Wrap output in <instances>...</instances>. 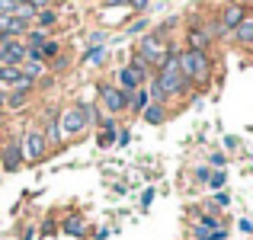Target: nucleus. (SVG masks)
I'll use <instances>...</instances> for the list:
<instances>
[{
    "label": "nucleus",
    "mask_w": 253,
    "mask_h": 240,
    "mask_svg": "<svg viewBox=\"0 0 253 240\" xmlns=\"http://www.w3.org/2000/svg\"><path fill=\"white\" fill-rule=\"evenodd\" d=\"M51 3H55V0H29V6H32V10H45V6H51Z\"/></svg>",
    "instance_id": "7c9ffc66"
},
{
    "label": "nucleus",
    "mask_w": 253,
    "mask_h": 240,
    "mask_svg": "<svg viewBox=\"0 0 253 240\" xmlns=\"http://www.w3.org/2000/svg\"><path fill=\"white\" fill-rule=\"evenodd\" d=\"M148 103H151V96H148V90L141 86V90H135V93L128 96V112H135V116H141V112L148 109Z\"/></svg>",
    "instance_id": "f3484780"
},
{
    "label": "nucleus",
    "mask_w": 253,
    "mask_h": 240,
    "mask_svg": "<svg viewBox=\"0 0 253 240\" xmlns=\"http://www.w3.org/2000/svg\"><path fill=\"white\" fill-rule=\"evenodd\" d=\"M183 42H186L183 48H189V51H209L215 39H211L209 32H205V19H199V16H189V29H186Z\"/></svg>",
    "instance_id": "423d86ee"
},
{
    "label": "nucleus",
    "mask_w": 253,
    "mask_h": 240,
    "mask_svg": "<svg viewBox=\"0 0 253 240\" xmlns=\"http://www.w3.org/2000/svg\"><path fill=\"white\" fill-rule=\"evenodd\" d=\"M128 141H131V131H128V128H122V131L116 135V144H122V148H125Z\"/></svg>",
    "instance_id": "c756f323"
},
{
    "label": "nucleus",
    "mask_w": 253,
    "mask_h": 240,
    "mask_svg": "<svg viewBox=\"0 0 253 240\" xmlns=\"http://www.w3.org/2000/svg\"><path fill=\"white\" fill-rule=\"evenodd\" d=\"M81 109H84V116H86V125H99V112H96V106H93V103H81Z\"/></svg>",
    "instance_id": "393cba45"
},
{
    "label": "nucleus",
    "mask_w": 253,
    "mask_h": 240,
    "mask_svg": "<svg viewBox=\"0 0 253 240\" xmlns=\"http://www.w3.org/2000/svg\"><path fill=\"white\" fill-rule=\"evenodd\" d=\"M32 90H36V86H13V90L6 93V103H3V109H23V106L29 103Z\"/></svg>",
    "instance_id": "4468645a"
},
{
    "label": "nucleus",
    "mask_w": 253,
    "mask_h": 240,
    "mask_svg": "<svg viewBox=\"0 0 253 240\" xmlns=\"http://www.w3.org/2000/svg\"><path fill=\"white\" fill-rule=\"evenodd\" d=\"M103 58H106V48H103V45H93V48L84 55V61L86 64H103Z\"/></svg>",
    "instance_id": "b1692460"
},
{
    "label": "nucleus",
    "mask_w": 253,
    "mask_h": 240,
    "mask_svg": "<svg viewBox=\"0 0 253 240\" xmlns=\"http://www.w3.org/2000/svg\"><path fill=\"white\" fill-rule=\"evenodd\" d=\"M128 68H131V71H135V74H138V77H141V80H144V83H148V77H151V74H154V71H151V64H148V61H144V58H141V55H135V51H131V58H128Z\"/></svg>",
    "instance_id": "aec40b11"
},
{
    "label": "nucleus",
    "mask_w": 253,
    "mask_h": 240,
    "mask_svg": "<svg viewBox=\"0 0 253 240\" xmlns=\"http://www.w3.org/2000/svg\"><path fill=\"white\" fill-rule=\"evenodd\" d=\"M170 45L173 42H167V39H161V36H144V39H138V45H135V55H141L144 61L151 64V71H157L164 61H167V55H170Z\"/></svg>",
    "instance_id": "7ed1b4c3"
},
{
    "label": "nucleus",
    "mask_w": 253,
    "mask_h": 240,
    "mask_svg": "<svg viewBox=\"0 0 253 240\" xmlns=\"http://www.w3.org/2000/svg\"><path fill=\"white\" fill-rule=\"evenodd\" d=\"M58 19H61V16H58L55 6H45V10H39V13H36L32 26H36V29H42V32H48V29H55V26H58Z\"/></svg>",
    "instance_id": "2eb2a0df"
},
{
    "label": "nucleus",
    "mask_w": 253,
    "mask_h": 240,
    "mask_svg": "<svg viewBox=\"0 0 253 240\" xmlns=\"http://www.w3.org/2000/svg\"><path fill=\"white\" fill-rule=\"evenodd\" d=\"M209 160H211V166H224V163H228V157H224L221 151H218V154H211Z\"/></svg>",
    "instance_id": "2f4dec72"
},
{
    "label": "nucleus",
    "mask_w": 253,
    "mask_h": 240,
    "mask_svg": "<svg viewBox=\"0 0 253 240\" xmlns=\"http://www.w3.org/2000/svg\"><path fill=\"white\" fill-rule=\"evenodd\" d=\"M151 202H154V189H144V196H141V205H144V208H148Z\"/></svg>",
    "instance_id": "72a5a7b5"
},
{
    "label": "nucleus",
    "mask_w": 253,
    "mask_h": 240,
    "mask_svg": "<svg viewBox=\"0 0 253 240\" xmlns=\"http://www.w3.org/2000/svg\"><path fill=\"white\" fill-rule=\"evenodd\" d=\"M241 231L244 234H253V221H241Z\"/></svg>",
    "instance_id": "58836bf2"
},
{
    "label": "nucleus",
    "mask_w": 253,
    "mask_h": 240,
    "mask_svg": "<svg viewBox=\"0 0 253 240\" xmlns=\"http://www.w3.org/2000/svg\"><path fill=\"white\" fill-rule=\"evenodd\" d=\"M154 83H157V90H161L164 103L179 99V96H186V93H189V83H186V77L179 74V45H170L167 61L154 71Z\"/></svg>",
    "instance_id": "f257e3e1"
},
{
    "label": "nucleus",
    "mask_w": 253,
    "mask_h": 240,
    "mask_svg": "<svg viewBox=\"0 0 253 240\" xmlns=\"http://www.w3.org/2000/svg\"><path fill=\"white\" fill-rule=\"evenodd\" d=\"M234 42L241 45V48H247V51H253V13H247V16L241 19V26H237L234 32Z\"/></svg>",
    "instance_id": "ddd939ff"
},
{
    "label": "nucleus",
    "mask_w": 253,
    "mask_h": 240,
    "mask_svg": "<svg viewBox=\"0 0 253 240\" xmlns=\"http://www.w3.org/2000/svg\"><path fill=\"white\" fill-rule=\"evenodd\" d=\"M116 135L119 131H103V135H99V148H109V144L116 141Z\"/></svg>",
    "instance_id": "c85d7f7f"
},
{
    "label": "nucleus",
    "mask_w": 253,
    "mask_h": 240,
    "mask_svg": "<svg viewBox=\"0 0 253 240\" xmlns=\"http://www.w3.org/2000/svg\"><path fill=\"white\" fill-rule=\"evenodd\" d=\"M128 6H135V10H144V6H148V0H128Z\"/></svg>",
    "instance_id": "e433bc0d"
},
{
    "label": "nucleus",
    "mask_w": 253,
    "mask_h": 240,
    "mask_svg": "<svg viewBox=\"0 0 253 240\" xmlns=\"http://www.w3.org/2000/svg\"><path fill=\"white\" fill-rule=\"evenodd\" d=\"M209 176H211L209 166H199V170H196V179H199V183H209Z\"/></svg>",
    "instance_id": "473e14b6"
},
{
    "label": "nucleus",
    "mask_w": 253,
    "mask_h": 240,
    "mask_svg": "<svg viewBox=\"0 0 253 240\" xmlns=\"http://www.w3.org/2000/svg\"><path fill=\"white\" fill-rule=\"evenodd\" d=\"M0 157H3V170H6V173H16L19 166L26 163V160H23V144H19V138H10L6 144H0Z\"/></svg>",
    "instance_id": "1a4fd4ad"
},
{
    "label": "nucleus",
    "mask_w": 253,
    "mask_h": 240,
    "mask_svg": "<svg viewBox=\"0 0 253 240\" xmlns=\"http://www.w3.org/2000/svg\"><path fill=\"white\" fill-rule=\"evenodd\" d=\"M32 237H36V234H32V231H26V237H23V240H32Z\"/></svg>",
    "instance_id": "a19ab883"
},
{
    "label": "nucleus",
    "mask_w": 253,
    "mask_h": 240,
    "mask_svg": "<svg viewBox=\"0 0 253 240\" xmlns=\"http://www.w3.org/2000/svg\"><path fill=\"white\" fill-rule=\"evenodd\" d=\"M99 103L109 116H122L128 112V93H122L116 83H99Z\"/></svg>",
    "instance_id": "0eeeda50"
},
{
    "label": "nucleus",
    "mask_w": 253,
    "mask_h": 240,
    "mask_svg": "<svg viewBox=\"0 0 253 240\" xmlns=\"http://www.w3.org/2000/svg\"><path fill=\"white\" fill-rule=\"evenodd\" d=\"M179 74L186 77L189 90H205L211 83V74H215V58L209 51L179 48Z\"/></svg>",
    "instance_id": "f03ea898"
},
{
    "label": "nucleus",
    "mask_w": 253,
    "mask_h": 240,
    "mask_svg": "<svg viewBox=\"0 0 253 240\" xmlns=\"http://www.w3.org/2000/svg\"><path fill=\"white\" fill-rule=\"evenodd\" d=\"M16 10V0H0V16H13Z\"/></svg>",
    "instance_id": "cd10ccee"
},
{
    "label": "nucleus",
    "mask_w": 253,
    "mask_h": 240,
    "mask_svg": "<svg viewBox=\"0 0 253 240\" xmlns=\"http://www.w3.org/2000/svg\"><path fill=\"white\" fill-rule=\"evenodd\" d=\"M16 3H29V0H16Z\"/></svg>",
    "instance_id": "79ce46f5"
},
{
    "label": "nucleus",
    "mask_w": 253,
    "mask_h": 240,
    "mask_svg": "<svg viewBox=\"0 0 253 240\" xmlns=\"http://www.w3.org/2000/svg\"><path fill=\"white\" fill-rule=\"evenodd\" d=\"M58 116H61V109H48L45 112V125H42V135H45V141H48V148L51 151H58L61 148V125H58Z\"/></svg>",
    "instance_id": "9d476101"
},
{
    "label": "nucleus",
    "mask_w": 253,
    "mask_h": 240,
    "mask_svg": "<svg viewBox=\"0 0 253 240\" xmlns=\"http://www.w3.org/2000/svg\"><path fill=\"white\" fill-rule=\"evenodd\" d=\"M224 183H228V173H224V170H218V173H211V176H209V186H211V189H224Z\"/></svg>",
    "instance_id": "a878e982"
},
{
    "label": "nucleus",
    "mask_w": 253,
    "mask_h": 240,
    "mask_svg": "<svg viewBox=\"0 0 253 240\" xmlns=\"http://www.w3.org/2000/svg\"><path fill=\"white\" fill-rule=\"evenodd\" d=\"M141 83H144V80L138 77L135 71L128 68V64H122V68H119V74H116V86H119L122 93H128V96H131L135 90H141Z\"/></svg>",
    "instance_id": "f8f14e48"
},
{
    "label": "nucleus",
    "mask_w": 253,
    "mask_h": 240,
    "mask_svg": "<svg viewBox=\"0 0 253 240\" xmlns=\"http://www.w3.org/2000/svg\"><path fill=\"white\" fill-rule=\"evenodd\" d=\"M3 103H6V93H3V90H0V109H3Z\"/></svg>",
    "instance_id": "ea45409f"
},
{
    "label": "nucleus",
    "mask_w": 253,
    "mask_h": 240,
    "mask_svg": "<svg viewBox=\"0 0 253 240\" xmlns=\"http://www.w3.org/2000/svg\"><path fill=\"white\" fill-rule=\"evenodd\" d=\"M144 26H148V19H138V23H131V26H128V29H125V32H141Z\"/></svg>",
    "instance_id": "f704fd0d"
},
{
    "label": "nucleus",
    "mask_w": 253,
    "mask_h": 240,
    "mask_svg": "<svg viewBox=\"0 0 253 240\" xmlns=\"http://www.w3.org/2000/svg\"><path fill=\"white\" fill-rule=\"evenodd\" d=\"M247 6H244V3H237V0H234V3H224L221 6V13H218V26H221V32H224V36H228V32H234L237 29V26H241V19L244 16H247Z\"/></svg>",
    "instance_id": "6e6552de"
},
{
    "label": "nucleus",
    "mask_w": 253,
    "mask_h": 240,
    "mask_svg": "<svg viewBox=\"0 0 253 240\" xmlns=\"http://www.w3.org/2000/svg\"><path fill=\"white\" fill-rule=\"evenodd\" d=\"M0 170H3V157H0Z\"/></svg>",
    "instance_id": "37998d69"
},
{
    "label": "nucleus",
    "mask_w": 253,
    "mask_h": 240,
    "mask_svg": "<svg viewBox=\"0 0 253 240\" xmlns=\"http://www.w3.org/2000/svg\"><path fill=\"white\" fill-rule=\"evenodd\" d=\"M167 116H170V112H167V106H164V103H148V109L141 112V119L148 125H164V122H167Z\"/></svg>",
    "instance_id": "dca6fc26"
},
{
    "label": "nucleus",
    "mask_w": 253,
    "mask_h": 240,
    "mask_svg": "<svg viewBox=\"0 0 253 240\" xmlns=\"http://www.w3.org/2000/svg\"><path fill=\"white\" fill-rule=\"evenodd\" d=\"M61 231H64V234H74V237H84L86 234V221L81 215H68L64 224H61Z\"/></svg>",
    "instance_id": "a211bd4d"
},
{
    "label": "nucleus",
    "mask_w": 253,
    "mask_h": 240,
    "mask_svg": "<svg viewBox=\"0 0 253 240\" xmlns=\"http://www.w3.org/2000/svg\"><path fill=\"white\" fill-rule=\"evenodd\" d=\"M58 125H61V141H71V138H81L90 125H86V116L81 109V103L68 106V109H61V116H58Z\"/></svg>",
    "instance_id": "39448f33"
},
{
    "label": "nucleus",
    "mask_w": 253,
    "mask_h": 240,
    "mask_svg": "<svg viewBox=\"0 0 253 240\" xmlns=\"http://www.w3.org/2000/svg\"><path fill=\"white\" fill-rule=\"evenodd\" d=\"M19 71H23V77H29L32 83H36V80L48 71V64H45V61H23V64H19Z\"/></svg>",
    "instance_id": "6ab92c4d"
},
{
    "label": "nucleus",
    "mask_w": 253,
    "mask_h": 240,
    "mask_svg": "<svg viewBox=\"0 0 253 240\" xmlns=\"http://www.w3.org/2000/svg\"><path fill=\"white\" fill-rule=\"evenodd\" d=\"M23 42H26V48H42V45L48 42V32H42V29H36V26H32V29L26 32Z\"/></svg>",
    "instance_id": "412c9836"
},
{
    "label": "nucleus",
    "mask_w": 253,
    "mask_h": 240,
    "mask_svg": "<svg viewBox=\"0 0 253 240\" xmlns=\"http://www.w3.org/2000/svg\"><path fill=\"white\" fill-rule=\"evenodd\" d=\"M106 6H128V0H103Z\"/></svg>",
    "instance_id": "4c0bfd02"
},
{
    "label": "nucleus",
    "mask_w": 253,
    "mask_h": 240,
    "mask_svg": "<svg viewBox=\"0 0 253 240\" xmlns=\"http://www.w3.org/2000/svg\"><path fill=\"white\" fill-rule=\"evenodd\" d=\"M0 122H3V109H0Z\"/></svg>",
    "instance_id": "c03bdc74"
},
{
    "label": "nucleus",
    "mask_w": 253,
    "mask_h": 240,
    "mask_svg": "<svg viewBox=\"0 0 253 240\" xmlns=\"http://www.w3.org/2000/svg\"><path fill=\"white\" fill-rule=\"evenodd\" d=\"M19 144H23V160H26V163H42V160L51 154L42 128H26L23 138H19Z\"/></svg>",
    "instance_id": "20e7f679"
},
{
    "label": "nucleus",
    "mask_w": 253,
    "mask_h": 240,
    "mask_svg": "<svg viewBox=\"0 0 253 240\" xmlns=\"http://www.w3.org/2000/svg\"><path fill=\"white\" fill-rule=\"evenodd\" d=\"M58 55H61V42H58V39H51V36H48V42L42 45V61L48 64V61H55Z\"/></svg>",
    "instance_id": "4be33fe9"
},
{
    "label": "nucleus",
    "mask_w": 253,
    "mask_h": 240,
    "mask_svg": "<svg viewBox=\"0 0 253 240\" xmlns=\"http://www.w3.org/2000/svg\"><path fill=\"white\" fill-rule=\"evenodd\" d=\"M23 61H26V42H23V39H6V42H3V64L19 68Z\"/></svg>",
    "instance_id": "9b49d317"
},
{
    "label": "nucleus",
    "mask_w": 253,
    "mask_h": 240,
    "mask_svg": "<svg viewBox=\"0 0 253 240\" xmlns=\"http://www.w3.org/2000/svg\"><path fill=\"white\" fill-rule=\"evenodd\" d=\"M228 205H231V192L218 189V192H215V208H228Z\"/></svg>",
    "instance_id": "bb28decb"
},
{
    "label": "nucleus",
    "mask_w": 253,
    "mask_h": 240,
    "mask_svg": "<svg viewBox=\"0 0 253 240\" xmlns=\"http://www.w3.org/2000/svg\"><path fill=\"white\" fill-rule=\"evenodd\" d=\"M106 42V32H93L90 36V45H103Z\"/></svg>",
    "instance_id": "c9c22d12"
},
{
    "label": "nucleus",
    "mask_w": 253,
    "mask_h": 240,
    "mask_svg": "<svg viewBox=\"0 0 253 240\" xmlns=\"http://www.w3.org/2000/svg\"><path fill=\"white\" fill-rule=\"evenodd\" d=\"M196 224H199L202 231H218V228H224V221H221L218 215H202V218H199Z\"/></svg>",
    "instance_id": "5701e85b"
}]
</instances>
